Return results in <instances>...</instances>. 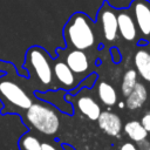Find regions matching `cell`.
Segmentation results:
<instances>
[{
  "instance_id": "1",
  "label": "cell",
  "mask_w": 150,
  "mask_h": 150,
  "mask_svg": "<svg viewBox=\"0 0 150 150\" xmlns=\"http://www.w3.org/2000/svg\"><path fill=\"white\" fill-rule=\"evenodd\" d=\"M0 70L6 74L0 76V100L5 104V111H26L33 104V96L26 87L27 79L18 75L12 63L0 61Z\"/></svg>"
},
{
  "instance_id": "2",
  "label": "cell",
  "mask_w": 150,
  "mask_h": 150,
  "mask_svg": "<svg viewBox=\"0 0 150 150\" xmlns=\"http://www.w3.org/2000/svg\"><path fill=\"white\" fill-rule=\"evenodd\" d=\"M54 59L40 46H32L25 54L23 68L27 70V77L36 91L56 90L53 74Z\"/></svg>"
},
{
  "instance_id": "3",
  "label": "cell",
  "mask_w": 150,
  "mask_h": 150,
  "mask_svg": "<svg viewBox=\"0 0 150 150\" xmlns=\"http://www.w3.org/2000/svg\"><path fill=\"white\" fill-rule=\"evenodd\" d=\"M67 48L79 50H90L96 46L97 36L95 23L83 12H75L70 15L62 30Z\"/></svg>"
},
{
  "instance_id": "4",
  "label": "cell",
  "mask_w": 150,
  "mask_h": 150,
  "mask_svg": "<svg viewBox=\"0 0 150 150\" xmlns=\"http://www.w3.org/2000/svg\"><path fill=\"white\" fill-rule=\"evenodd\" d=\"M26 121L45 135H54L60 128V117L56 110L46 101L33 102L26 110Z\"/></svg>"
},
{
  "instance_id": "5",
  "label": "cell",
  "mask_w": 150,
  "mask_h": 150,
  "mask_svg": "<svg viewBox=\"0 0 150 150\" xmlns=\"http://www.w3.org/2000/svg\"><path fill=\"white\" fill-rule=\"evenodd\" d=\"M59 57L66 62V64L71 69V71L80 79H84L90 69V60L86 52L73 49V48H59Z\"/></svg>"
},
{
  "instance_id": "6",
  "label": "cell",
  "mask_w": 150,
  "mask_h": 150,
  "mask_svg": "<svg viewBox=\"0 0 150 150\" xmlns=\"http://www.w3.org/2000/svg\"><path fill=\"white\" fill-rule=\"evenodd\" d=\"M97 22L100 25L103 38L108 42H112L117 39L118 27H117V9L104 1L97 13Z\"/></svg>"
},
{
  "instance_id": "7",
  "label": "cell",
  "mask_w": 150,
  "mask_h": 150,
  "mask_svg": "<svg viewBox=\"0 0 150 150\" xmlns=\"http://www.w3.org/2000/svg\"><path fill=\"white\" fill-rule=\"evenodd\" d=\"M137 30L144 39H150V1L134 0L129 7Z\"/></svg>"
},
{
  "instance_id": "8",
  "label": "cell",
  "mask_w": 150,
  "mask_h": 150,
  "mask_svg": "<svg viewBox=\"0 0 150 150\" xmlns=\"http://www.w3.org/2000/svg\"><path fill=\"white\" fill-rule=\"evenodd\" d=\"M53 74L57 89L73 90L81 82V80L71 71V69L60 57L57 60H54L53 62Z\"/></svg>"
},
{
  "instance_id": "9",
  "label": "cell",
  "mask_w": 150,
  "mask_h": 150,
  "mask_svg": "<svg viewBox=\"0 0 150 150\" xmlns=\"http://www.w3.org/2000/svg\"><path fill=\"white\" fill-rule=\"evenodd\" d=\"M117 27L120 35L125 41H135L137 39V27L134 20L132 14L129 9H118L117 11Z\"/></svg>"
},
{
  "instance_id": "10",
  "label": "cell",
  "mask_w": 150,
  "mask_h": 150,
  "mask_svg": "<svg viewBox=\"0 0 150 150\" xmlns=\"http://www.w3.org/2000/svg\"><path fill=\"white\" fill-rule=\"evenodd\" d=\"M98 127L109 136H118L122 130V121L120 116L111 111H102L97 118Z\"/></svg>"
},
{
  "instance_id": "11",
  "label": "cell",
  "mask_w": 150,
  "mask_h": 150,
  "mask_svg": "<svg viewBox=\"0 0 150 150\" xmlns=\"http://www.w3.org/2000/svg\"><path fill=\"white\" fill-rule=\"evenodd\" d=\"M76 107L82 115L88 117L91 121H97L102 110L100 104L89 95H82L76 101Z\"/></svg>"
},
{
  "instance_id": "12",
  "label": "cell",
  "mask_w": 150,
  "mask_h": 150,
  "mask_svg": "<svg viewBox=\"0 0 150 150\" xmlns=\"http://www.w3.org/2000/svg\"><path fill=\"white\" fill-rule=\"evenodd\" d=\"M137 74L148 82H150V53L146 49H138L134 56Z\"/></svg>"
},
{
  "instance_id": "13",
  "label": "cell",
  "mask_w": 150,
  "mask_h": 150,
  "mask_svg": "<svg viewBox=\"0 0 150 150\" xmlns=\"http://www.w3.org/2000/svg\"><path fill=\"white\" fill-rule=\"evenodd\" d=\"M146 97H148V90L145 86L141 82H137L132 91L127 96L125 105L130 110L138 109L144 104V102L146 101Z\"/></svg>"
},
{
  "instance_id": "14",
  "label": "cell",
  "mask_w": 150,
  "mask_h": 150,
  "mask_svg": "<svg viewBox=\"0 0 150 150\" xmlns=\"http://www.w3.org/2000/svg\"><path fill=\"white\" fill-rule=\"evenodd\" d=\"M97 95H98L100 101L108 107H111V105L116 104V102H117V93H116L115 88L105 81H101L98 83Z\"/></svg>"
},
{
  "instance_id": "15",
  "label": "cell",
  "mask_w": 150,
  "mask_h": 150,
  "mask_svg": "<svg viewBox=\"0 0 150 150\" xmlns=\"http://www.w3.org/2000/svg\"><path fill=\"white\" fill-rule=\"evenodd\" d=\"M124 132L128 135V137L138 143L143 139H146V136H148V131L144 129V127L142 125L141 122L138 121H130L128 123H125L124 125Z\"/></svg>"
},
{
  "instance_id": "16",
  "label": "cell",
  "mask_w": 150,
  "mask_h": 150,
  "mask_svg": "<svg viewBox=\"0 0 150 150\" xmlns=\"http://www.w3.org/2000/svg\"><path fill=\"white\" fill-rule=\"evenodd\" d=\"M136 83H137V71L135 69H128L123 75L122 84H121V90L123 96L127 97L132 91Z\"/></svg>"
},
{
  "instance_id": "17",
  "label": "cell",
  "mask_w": 150,
  "mask_h": 150,
  "mask_svg": "<svg viewBox=\"0 0 150 150\" xmlns=\"http://www.w3.org/2000/svg\"><path fill=\"white\" fill-rule=\"evenodd\" d=\"M19 146L21 150H42V143L30 134H25L20 138Z\"/></svg>"
},
{
  "instance_id": "18",
  "label": "cell",
  "mask_w": 150,
  "mask_h": 150,
  "mask_svg": "<svg viewBox=\"0 0 150 150\" xmlns=\"http://www.w3.org/2000/svg\"><path fill=\"white\" fill-rule=\"evenodd\" d=\"M141 123H142V125L144 127V129H145L148 132H150V111H148L146 114L143 115V117H142V120H141Z\"/></svg>"
},
{
  "instance_id": "19",
  "label": "cell",
  "mask_w": 150,
  "mask_h": 150,
  "mask_svg": "<svg viewBox=\"0 0 150 150\" xmlns=\"http://www.w3.org/2000/svg\"><path fill=\"white\" fill-rule=\"evenodd\" d=\"M110 54H111V59H112V61L115 62V63H117V62H120L121 61V53L118 52V49L117 48H111L110 49Z\"/></svg>"
},
{
  "instance_id": "20",
  "label": "cell",
  "mask_w": 150,
  "mask_h": 150,
  "mask_svg": "<svg viewBox=\"0 0 150 150\" xmlns=\"http://www.w3.org/2000/svg\"><path fill=\"white\" fill-rule=\"evenodd\" d=\"M149 146H150V143H149L146 139H143V141L138 142L137 149H138V150H149Z\"/></svg>"
},
{
  "instance_id": "21",
  "label": "cell",
  "mask_w": 150,
  "mask_h": 150,
  "mask_svg": "<svg viewBox=\"0 0 150 150\" xmlns=\"http://www.w3.org/2000/svg\"><path fill=\"white\" fill-rule=\"evenodd\" d=\"M120 150H138V149H137V146H136L135 144H132V143H130V142H127V143H124V144L121 146Z\"/></svg>"
},
{
  "instance_id": "22",
  "label": "cell",
  "mask_w": 150,
  "mask_h": 150,
  "mask_svg": "<svg viewBox=\"0 0 150 150\" xmlns=\"http://www.w3.org/2000/svg\"><path fill=\"white\" fill-rule=\"evenodd\" d=\"M42 150H57V149L49 143H42Z\"/></svg>"
},
{
  "instance_id": "23",
  "label": "cell",
  "mask_w": 150,
  "mask_h": 150,
  "mask_svg": "<svg viewBox=\"0 0 150 150\" xmlns=\"http://www.w3.org/2000/svg\"><path fill=\"white\" fill-rule=\"evenodd\" d=\"M124 105H125V103H124V102H120V103H118V107H120V108H123Z\"/></svg>"
},
{
  "instance_id": "24",
  "label": "cell",
  "mask_w": 150,
  "mask_h": 150,
  "mask_svg": "<svg viewBox=\"0 0 150 150\" xmlns=\"http://www.w3.org/2000/svg\"><path fill=\"white\" fill-rule=\"evenodd\" d=\"M149 150H150V146H149Z\"/></svg>"
}]
</instances>
